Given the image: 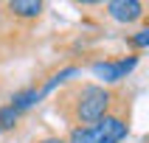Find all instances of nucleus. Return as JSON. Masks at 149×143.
Segmentation results:
<instances>
[{"label":"nucleus","mask_w":149,"mask_h":143,"mask_svg":"<svg viewBox=\"0 0 149 143\" xmlns=\"http://www.w3.org/2000/svg\"><path fill=\"white\" fill-rule=\"evenodd\" d=\"M118 93L104 87V84H93V82H79L70 84L56 101V112L68 121L70 129L76 126H90L96 121L113 112Z\"/></svg>","instance_id":"nucleus-1"},{"label":"nucleus","mask_w":149,"mask_h":143,"mask_svg":"<svg viewBox=\"0 0 149 143\" xmlns=\"http://www.w3.org/2000/svg\"><path fill=\"white\" fill-rule=\"evenodd\" d=\"M130 135V115L124 109H113L90 126H76L65 137V143H121Z\"/></svg>","instance_id":"nucleus-2"},{"label":"nucleus","mask_w":149,"mask_h":143,"mask_svg":"<svg viewBox=\"0 0 149 143\" xmlns=\"http://www.w3.org/2000/svg\"><path fill=\"white\" fill-rule=\"evenodd\" d=\"M135 65H138V56H127V59H113V62H93L90 70H93V76L101 79L104 87H107V84H116V82H121V79H127V73H130Z\"/></svg>","instance_id":"nucleus-3"},{"label":"nucleus","mask_w":149,"mask_h":143,"mask_svg":"<svg viewBox=\"0 0 149 143\" xmlns=\"http://www.w3.org/2000/svg\"><path fill=\"white\" fill-rule=\"evenodd\" d=\"M104 8L116 23H124V25L138 23L143 17V3H138V0H110Z\"/></svg>","instance_id":"nucleus-4"},{"label":"nucleus","mask_w":149,"mask_h":143,"mask_svg":"<svg viewBox=\"0 0 149 143\" xmlns=\"http://www.w3.org/2000/svg\"><path fill=\"white\" fill-rule=\"evenodd\" d=\"M6 8H8V14L23 17V20H34V17H40L45 11V6H42L40 0H11Z\"/></svg>","instance_id":"nucleus-5"},{"label":"nucleus","mask_w":149,"mask_h":143,"mask_svg":"<svg viewBox=\"0 0 149 143\" xmlns=\"http://www.w3.org/2000/svg\"><path fill=\"white\" fill-rule=\"evenodd\" d=\"M40 98H42V95H40V90H37V87H25V90H20V93H14V95H11V107H14L17 112H23V109L34 107Z\"/></svg>","instance_id":"nucleus-6"},{"label":"nucleus","mask_w":149,"mask_h":143,"mask_svg":"<svg viewBox=\"0 0 149 143\" xmlns=\"http://www.w3.org/2000/svg\"><path fill=\"white\" fill-rule=\"evenodd\" d=\"M70 76H79V67H73V65H70V67H62L59 73H54V76H51V79H48V82H45V84H42V87H40V95H48V93L54 90L56 84L68 82Z\"/></svg>","instance_id":"nucleus-7"},{"label":"nucleus","mask_w":149,"mask_h":143,"mask_svg":"<svg viewBox=\"0 0 149 143\" xmlns=\"http://www.w3.org/2000/svg\"><path fill=\"white\" fill-rule=\"evenodd\" d=\"M17 121H20V112H17L11 104L0 107V132H8V129H14Z\"/></svg>","instance_id":"nucleus-8"},{"label":"nucleus","mask_w":149,"mask_h":143,"mask_svg":"<svg viewBox=\"0 0 149 143\" xmlns=\"http://www.w3.org/2000/svg\"><path fill=\"white\" fill-rule=\"evenodd\" d=\"M127 42H130L132 48L143 50V48H146V45H149V28H141V31H135V34H132V37H130V39H127Z\"/></svg>","instance_id":"nucleus-9"},{"label":"nucleus","mask_w":149,"mask_h":143,"mask_svg":"<svg viewBox=\"0 0 149 143\" xmlns=\"http://www.w3.org/2000/svg\"><path fill=\"white\" fill-rule=\"evenodd\" d=\"M37 143H65V137H59V135H48V137H42Z\"/></svg>","instance_id":"nucleus-10"}]
</instances>
